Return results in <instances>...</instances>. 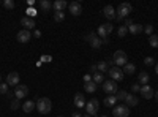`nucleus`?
<instances>
[{
	"mask_svg": "<svg viewBox=\"0 0 158 117\" xmlns=\"http://www.w3.org/2000/svg\"><path fill=\"white\" fill-rule=\"evenodd\" d=\"M36 109L40 114H49L51 109H52V101L48 98V97H43L36 100Z\"/></svg>",
	"mask_w": 158,
	"mask_h": 117,
	"instance_id": "1",
	"label": "nucleus"
},
{
	"mask_svg": "<svg viewBox=\"0 0 158 117\" xmlns=\"http://www.w3.org/2000/svg\"><path fill=\"white\" fill-rule=\"evenodd\" d=\"M112 62L115 63V67H123V65H127L128 63V57L125 54V51H115L114 57H112Z\"/></svg>",
	"mask_w": 158,
	"mask_h": 117,
	"instance_id": "2",
	"label": "nucleus"
},
{
	"mask_svg": "<svg viewBox=\"0 0 158 117\" xmlns=\"http://www.w3.org/2000/svg\"><path fill=\"white\" fill-rule=\"evenodd\" d=\"M85 40L89 41V44H90L92 48H95V49H100L101 44H103V40H101V38H100L95 32L87 33V35H85Z\"/></svg>",
	"mask_w": 158,
	"mask_h": 117,
	"instance_id": "3",
	"label": "nucleus"
},
{
	"mask_svg": "<svg viewBox=\"0 0 158 117\" xmlns=\"http://www.w3.org/2000/svg\"><path fill=\"white\" fill-rule=\"evenodd\" d=\"M131 11H133V6H131L130 3H127V2H123V3H120V5L117 6V16L122 18V19H125V18L130 16Z\"/></svg>",
	"mask_w": 158,
	"mask_h": 117,
	"instance_id": "4",
	"label": "nucleus"
},
{
	"mask_svg": "<svg viewBox=\"0 0 158 117\" xmlns=\"http://www.w3.org/2000/svg\"><path fill=\"white\" fill-rule=\"evenodd\" d=\"M98 108H100V103H98L97 98H92L90 101L85 103V111H87V114L92 115V117H94V115L98 112Z\"/></svg>",
	"mask_w": 158,
	"mask_h": 117,
	"instance_id": "5",
	"label": "nucleus"
},
{
	"mask_svg": "<svg viewBox=\"0 0 158 117\" xmlns=\"http://www.w3.org/2000/svg\"><path fill=\"white\" fill-rule=\"evenodd\" d=\"M114 30V27H112V24L111 22H106V24H103V25H100L98 27V32H97V35L101 38V40H104L111 32Z\"/></svg>",
	"mask_w": 158,
	"mask_h": 117,
	"instance_id": "6",
	"label": "nucleus"
},
{
	"mask_svg": "<svg viewBox=\"0 0 158 117\" xmlns=\"http://www.w3.org/2000/svg\"><path fill=\"white\" fill-rule=\"evenodd\" d=\"M112 114H114V117H128L130 108L127 105H115L112 109Z\"/></svg>",
	"mask_w": 158,
	"mask_h": 117,
	"instance_id": "7",
	"label": "nucleus"
},
{
	"mask_svg": "<svg viewBox=\"0 0 158 117\" xmlns=\"http://www.w3.org/2000/svg\"><path fill=\"white\" fill-rule=\"evenodd\" d=\"M108 74H109L111 79L115 81V82H118V81L123 79V71L118 68V67H111V68L108 70Z\"/></svg>",
	"mask_w": 158,
	"mask_h": 117,
	"instance_id": "8",
	"label": "nucleus"
},
{
	"mask_svg": "<svg viewBox=\"0 0 158 117\" xmlns=\"http://www.w3.org/2000/svg\"><path fill=\"white\" fill-rule=\"evenodd\" d=\"M103 90H104L108 95H115V94H117V82L112 81V79L104 81V82H103Z\"/></svg>",
	"mask_w": 158,
	"mask_h": 117,
	"instance_id": "9",
	"label": "nucleus"
},
{
	"mask_svg": "<svg viewBox=\"0 0 158 117\" xmlns=\"http://www.w3.org/2000/svg\"><path fill=\"white\" fill-rule=\"evenodd\" d=\"M27 95H29V87H27V86L19 84L18 87H15V98H18V100H24Z\"/></svg>",
	"mask_w": 158,
	"mask_h": 117,
	"instance_id": "10",
	"label": "nucleus"
},
{
	"mask_svg": "<svg viewBox=\"0 0 158 117\" xmlns=\"http://www.w3.org/2000/svg\"><path fill=\"white\" fill-rule=\"evenodd\" d=\"M6 84L10 87H18L19 86V73L18 71H11L6 76Z\"/></svg>",
	"mask_w": 158,
	"mask_h": 117,
	"instance_id": "11",
	"label": "nucleus"
},
{
	"mask_svg": "<svg viewBox=\"0 0 158 117\" xmlns=\"http://www.w3.org/2000/svg\"><path fill=\"white\" fill-rule=\"evenodd\" d=\"M139 94L142 95V98H146V100H152L153 98V89L149 86V84H146V86H141V90H139Z\"/></svg>",
	"mask_w": 158,
	"mask_h": 117,
	"instance_id": "12",
	"label": "nucleus"
},
{
	"mask_svg": "<svg viewBox=\"0 0 158 117\" xmlns=\"http://www.w3.org/2000/svg\"><path fill=\"white\" fill-rule=\"evenodd\" d=\"M16 38H18V41H19V43H29V41H30V38H32V33H30V30L22 29V30L18 32Z\"/></svg>",
	"mask_w": 158,
	"mask_h": 117,
	"instance_id": "13",
	"label": "nucleus"
},
{
	"mask_svg": "<svg viewBox=\"0 0 158 117\" xmlns=\"http://www.w3.org/2000/svg\"><path fill=\"white\" fill-rule=\"evenodd\" d=\"M68 10H70V13H71L73 16H79L82 13V6H81V3H79V2H71L68 5Z\"/></svg>",
	"mask_w": 158,
	"mask_h": 117,
	"instance_id": "14",
	"label": "nucleus"
},
{
	"mask_svg": "<svg viewBox=\"0 0 158 117\" xmlns=\"http://www.w3.org/2000/svg\"><path fill=\"white\" fill-rule=\"evenodd\" d=\"M21 24L24 25V29L25 30H32V29H35V19L33 18H29V16H25V18H22L21 19Z\"/></svg>",
	"mask_w": 158,
	"mask_h": 117,
	"instance_id": "15",
	"label": "nucleus"
},
{
	"mask_svg": "<svg viewBox=\"0 0 158 117\" xmlns=\"http://www.w3.org/2000/svg\"><path fill=\"white\" fill-rule=\"evenodd\" d=\"M125 103H127V106H128V108H135V106L139 105V98H138L135 94H128Z\"/></svg>",
	"mask_w": 158,
	"mask_h": 117,
	"instance_id": "16",
	"label": "nucleus"
},
{
	"mask_svg": "<svg viewBox=\"0 0 158 117\" xmlns=\"http://www.w3.org/2000/svg\"><path fill=\"white\" fill-rule=\"evenodd\" d=\"M103 15L104 18H108V19H115V10L112 5H106L103 8Z\"/></svg>",
	"mask_w": 158,
	"mask_h": 117,
	"instance_id": "17",
	"label": "nucleus"
},
{
	"mask_svg": "<svg viewBox=\"0 0 158 117\" xmlns=\"http://www.w3.org/2000/svg\"><path fill=\"white\" fill-rule=\"evenodd\" d=\"M74 106L76 108H85V98H84V95L82 94H76L74 95Z\"/></svg>",
	"mask_w": 158,
	"mask_h": 117,
	"instance_id": "18",
	"label": "nucleus"
},
{
	"mask_svg": "<svg viewBox=\"0 0 158 117\" xmlns=\"http://www.w3.org/2000/svg\"><path fill=\"white\" fill-rule=\"evenodd\" d=\"M138 84L139 86H146V84H149V81H150V76H149V73L147 71H141L139 73V76H138Z\"/></svg>",
	"mask_w": 158,
	"mask_h": 117,
	"instance_id": "19",
	"label": "nucleus"
},
{
	"mask_svg": "<svg viewBox=\"0 0 158 117\" xmlns=\"http://www.w3.org/2000/svg\"><path fill=\"white\" fill-rule=\"evenodd\" d=\"M35 108H36V103L35 101H30V100L29 101H24V105H22V111L25 114H30Z\"/></svg>",
	"mask_w": 158,
	"mask_h": 117,
	"instance_id": "20",
	"label": "nucleus"
},
{
	"mask_svg": "<svg viewBox=\"0 0 158 117\" xmlns=\"http://www.w3.org/2000/svg\"><path fill=\"white\" fill-rule=\"evenodd\" d=\"M67 8V2L65 0H56L54 3H52V10L54 11H63Z\"/></svg>",
	"mask_w": 158,
	"mask_h": 117,
	"instance_id": "21",
	"label": "nucleus"
},
{
	"mask_svg": "<svg viewBox=\"0 0 158 117\" xmlns=\"http://www.w3.org/2000/svg\"><path fill=\"white\" fill-rule=\"evenodd\" d=\"M115 105H117V98H115V95H109V97L104 98V106H108V108H114Z\"/></svg>",
	"mask_w": 158,
	"mask_h": 117,
	"instance_id": "22",
	"label": "nucleus"
},
{
	"mask_svg": "<svg viewBox=\"0 0 158 117\" xmlns=\"http://www.w3.org/2000/svg\"><path fill=\"white\" fill-rule=\"evenodd\" d=\"M92 81H94L97 86H98V84H103V82H104V74L100 73V71L94 73V74H92Z\"/></svg>",
	"mask_w": 158,
	"mask_h": 117,
	"instance_id": "23",
	"label": "nucleus"
},
{
	"mask_svg": "<svg viewBox=\"0 0 158 117\" xmlns=\"http://www.w3.org/2000/svg\"><path fill=\"white\" fill-rule=\"evenodd\" d=\"M84 89H85V92H89V94H94V92H97L98 86H97L94 81H90V82H85V84H84Z\"/></svg>",
	"mask_w": 158,
	"mask_h": 117,
	"instance_id": "24",
	"label": "nucleus"
},
{
	"mask_svg": "<svg viewBox=\"0 0 158 117\" xmlns=\"http://www.w3.org/2000/svg\"><path fill=\"white\" fill-rule=\"evenodd\" d=\"M142 30H144L142 25H139V24H131L130 27H128V32L133 33V35H138V33H141Z\"/></svg>",
	"mask_w": 158,
	"mask_h": 117,
	"instance_id": "25",
	"label": "nucleus"
},
{
	"mask_svg": "<svg viewBox=\"0 0 158 117\" xmlns=\"http://www.w3.org/2000/svg\"><path fill=\"white\" fill-rule=\"evenodd\" d=\"M135 71H136L135 63H127V65H123V74H133Z\"/></svg>",
	"mask_w": 158,
	"mask_h": 117,
	"instance_id": "26",
	"label": "nucleus"
},
{
	"mask_svg": "<svg viewBox=\"0 0 158 117\" xmlns=\"http://www.w3.org/2000/svg\"><path fill=\"white\" fill-rule=\"evenodd\" d=\"M40 8H41L43 11H51L52 10V3L49 2V0H41V2H40Z\"/></svg>",
	"mask_w": 158,
	"mask_h": 117,
	"instance_id": "27",
	"label": "nucleus"
},
{
	"mask_svg": "<svg viewBox=\"0 0 158 117\" xmlns=\"http://www.w3.org/2000/svg\"><path fill=\"white\" fill-rule=\"evenodd\" d=\"M127 95H128L127 90H118V92L115 94V98H117V101H125L127 100Z\"/></svg>",
	"mask_w": 158,
	"mask_h": 117,
	"instance_id": "28",
	"label": "nucleus"
},
{
	"mask_svg": "<svg viewBox=\"0 0 158 117\" xmlns=\"http://www.w3.org/2000/svg\"><path fill=\"white\" fill-rule=\"evenodd\" d=\"M149 44L152 46V48H158V35H150L149 36Z\"/></svg>",
	"mask_w": 158,
	"mask_h": 117,
	"instance_id": "29",
	"label": "nucleus"
},
{
	"mask_svg": "<svg viewBox=\"0 0 158 117\" xmlns=\"http://www.w3.org/2000/svg\"><path fill=\"white\" fill-rule=\"evenodd\" d=\"M97 68H98V71H100V73H103V74H104V73H106V71L109 70V68H108V63H106V62H98Z\"/></svg>",
	"mask_w": 158,
	"mask_h": 117,
	"instance_id": "30",
	"label": "nucleus"
},
{
	"mask_svg": "<svg viewBox=\"0 0 158 117\" xmlns=\"http://www.w3.org/2000/svg\"><path fill=\"white\" fill-rule=\"evenodd\" d=\"M63 19H65V13L63 11H56L54 13V21L56 22H62Z\"/></svg>",
	"mask_w": 158,
	"mask_h": 117,
	"instance_id": "31",
	"label": "nucleus"
},
{
	"mask_svg": "<svg viewBox=\"0 0 158 117\" xmlns=\"http://www.w3.org/2000/svg\"><path fill=\"white\" fill-rule=\"evenodd\" d=\"M10 108H11L13 111H18V109L21 108V103L18 101V98H15V100L11 101V105H10Z\"/></svg>",
	"mask_w": 158,
	"mask_h": 117,
	"instance_id": "32",
	"label": "nucleus"
},
{
	"mask_svg": "<svg viewBox=\"0 0 158 117\" xmlns=\"http://www.w3.org/2000/svg\"><path fill=\"white\" fill-rule=\"evenodd\" d=\"M127 33H128V29L125 27V25H122V27H118V30H117V35L120 36V38H123Z\"/></svg>",
	"mask_w": 158,
	"mask_h": 117,
	"instance_id": "33",
	"label": "nucleus"
},
{
	"mask_svg": "<svg viewBox=\"0 0 158 117\" xmlns=\"http://www.w3.org/2000/svg\"><path fill=\"white\" fill-rule=\"evenodd\" d=\"M3 8L13 10V8H15V2H13V0H3Z\"/></svg>",
	"mask_w": 158,
	"mask_h": 117,
	"instance_id": "34",
	"label": "nucleus"
},
{
	"mask_svg": "<svg viewBox=\"0 0 158 117\" xmlns=\"http://www.w3.org/2000/svg\"><path fill=\"white\" fill-rule=\"evenodd\" d=\"M8 87H10V86H8L6 82H0V94H2V95H3V94H8Z\"/></svg>",
	"mask_w": 158,
	"mask_h": 117,
	"instance_id": "35",
	"label": "nucleus"
},
{
	"mask_svg": "<svg viewBox=\"0 0 158 117\" xmlns=\"http://www.w3.org/2000/svg\"><path fill=\"white\" fill-rule=\"evenodd\" d=\"M144 63H146L147 67H152V65H155V59L153 57H146L144 59Z\"/></svg>",
	"mask_w": 158,
	"mask_h": 117,
	"instance_id": "36",
	"label": "nucleus"
},
{
	"mask_svg": "<svg viewBox=\"0 0 158 117\" xmlns=\"http://www.w3.org/2000/svg\"><path fill=\"white\" fill-rule=\"evenodd\" d=\"M144 32H146V33H147V35L150 36V35H152V32H153V25H150V24H147V25H146V27H144Z\"/></svg>",
	"mask_w": 158,
	"mask_h": 117,
	"instance_id": "37",
	"label": "nucleus"
},
{
	"mask_svg": "<svg viewBox=\"0 0 158 117\" xmlns=\"http://www.w3.org/2000/svg\"><path fill=\"white\" fill-rule=\"evenodd\" d=\"M139 90H141V86H139L138 82H136V84H133V86H131V94H138Z\"/></svg>",
	"mask_w": 158,
	"mask_h": 117,
	"instance_id": "38",
	"label": "nucleus"
},
{
	"mask_svg": "<svg viewBox=\"0 0 158 117\" xmlns=\"http://www.w3.org/2000/svg\"><path fill=\"white\" fill-rule=\"evenodd\" d=\"M35 15H36V11H35L33 8H29V10H27V16H29V18H33Z\"/></svg>",
	"mask_w": 158,
	"mask_h": 117,
	"instance_id": "39",
	"label": "nucleus"
},
{
	"mask_svg": "<svg viewBox=\"0 0 158 117\" xmlns=\"http://www.w3.org/2000/svg\"><path fill=\"white\" fill-rule=\"evenodd\" d=\"M89 70H90V73H92V74H94V73H97V71H98V68H97V65H90V68H89Z\"/></svg>",
	"mask_w": 158,
	"mask_h": 117,
	"instance_id": "40",
	"label": "nucleus"
},
{
	"mask_svg": "<svg viewBox=\"0 0 158 117\" xmlns=\"http://www.w3.org/2000/svg\"><path fill=\"white\" fill-rule=\"evenodd\" d=\"M92 81V74H84V84Z\"/></svg>",
	"mask_w": 158,
	"mask_h": 117,
	"instance_id": "41",
	"label": "nucleus"
},
{
	"mask_svg": "<svg viewBox=\"0 0 158 117\" xmlns=\"http://www.w3.org/2000/svg\"><path fill=\"white\" fill-rule=\"evenodd\" d=\"M131 24H135V22H133V21H131V19H127V21H125V27L128 29V27H130V25H131Z\"/></svg>",
	"mask_w": 158,
	"mask_h": 117,
	"instance_id": "42",
	"label": "nucleus"
},
{
	"mask_svg": "<svg viewBox=\"0 0 158 117\" xmlns=\"http://www.w3.org/2000/svg\"><path fill=\"white\" fill-rule=\"evenodd\" d=\"M33 35L38 38V36H41V32H40V30H35V33H33Z\"/></svg>",
	"mask_w": 158,
	"mask_h": 117,
	"instance_id": "43",
	"label": "nucleus"
},
{
	"mask_svg": "<svg viewBox=\"0 0 158 117\" xmlns=\"http://www.w3.org/2000/svg\"><path fill=\"white\" fill-rule=\"evenodd\" d=\"M71 117H82V115L79 114V112H73V115H71Z\"/></svg>",
	"mask_w": 158,
	"mask_h": 117,
	"instance_id": "44",
	"label": "nucleus"
},
{
	"mask_svg": "<svg viewBox=\"0 0 158 117\" xmlns=\"http://www.w3.org/2000/svg\"><path fill=\"white\" fill-rule=\"evenodd\" d=\"M153 97H155V101H156V103H158V90H156V92H155V94H153Z\"/></svg>",
	"mask_w": 158,
	"mask_h": 117,
	"instance_id": "45",
	"label": "nucleus"
},
{
	"mask_svg": "<svg viewBox=\"0 0 158 117\" xmlns=\"http://www.w3.org/2000/svg\"><path fill=\"white\" fill-rule=\"evenodd\" d=\"M155 73H156V74H158V63H156V65H155Z\"/></svg>",
	"mask_w": 158,
	"mask_h": 117,
	"instance_id": "46",
	"label": "nucleus"
},
{
	"mask_svg": "<svg viewBox=\"0 0 158 117\" xmlns=\"http://www.w3.org/2000/svg\"><path fill=\"white\" fill-rule=\"evenodd\" d=\"M84 117H92V115H89V114H85V115H84Z\"/></svg>",
	"mask_w": 158,
	"mask_h": 117,
	"instance_id": "47",
	"label": "nucleus"
},
{
	"mask_svg": "<svg viewBox=\"0 0 158 117\" xmlns=\"http://www.w3.org/2000/svg\"><path fill=\"white\" fill-rule=\"evenodd\" d=\"M0 82H2V76H0Z\"/></svg>",
	"mask_w": 158,
	"mask_h": 117,
	"instance_id": "48",
	"label": "nucleus"
},
{
	"mask_svg": "<svg viewBox=\"0 0 158 117\" xmlns=\"http://www.w3.org/2000/svg\"><path fill=\"white\" fill-rule=\"evenodd\" d=\"M101 117H108V115H101Z\"/></svg>",
	"mask_w": 158,
	"mask_h": 117,
	"instance_id": "49",
	"label": "nucleus"
},
{
	"mask_svg": "<svg viewBox=\"0 0 158 117\" xmlns=\"http://www.w3.org/2000/svg\"><path fill=\"white\" fill-rule=\"evenodd\" d=\"M59 117H63V115H59Z\"/></svg>",
	"mask_w": 158,
	"mask_h": 117,
	"instance_id": "50",
	"label": "nucleus"
},
{
	"mask_svg": "<svg viewBox=\"0 0 158 117\" xmlns=\"http://www.w3.org/2000/svg\"><path fill=\"white\" fill-rule=\"evenodd\" d=\"M0 3H2V2H0Z\"/></svg>",
	"mask_w": 158,
	"mask_h": 117,
	"instance_id": "51",
	"label": "nucleus"
}]
</instances>
